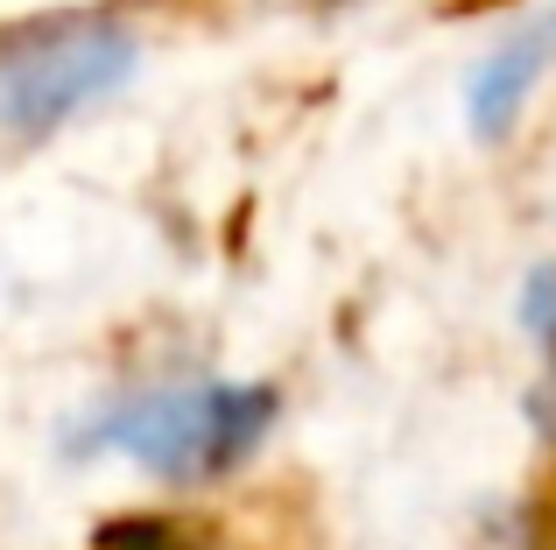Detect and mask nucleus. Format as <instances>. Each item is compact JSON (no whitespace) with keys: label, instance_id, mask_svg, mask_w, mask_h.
<instances>
[{"label":"nucleus","instance_id":"7ed1b4c3","mask_svg":"<svg viewBox=\"0 0 556 550\" xmlns=\"http://www.w3.org/2000/svg\"><path fill=\"white\" fill-rule=\"evenodd\" d=\"M549 57H556V14H549V22H535V28H521L507 50L486 57V71L472 78V127L486 141H501L507 127H515L521 99H529V85L549 71Z\"/></svg>","mask_w":556,"mask_h":550},{"label":"nucleus","instance_id":"20e7f679","mask_svg":"<svg viewBox=\"0 0 556 550\" xmlns=\"http://www.w3.org/2000/svg\"><path fill=\"white\" fill-rule=\"evenodd\" d=\"M529 332L556 346V268H543V275L529 283Z\"/></svg>","mask_w":556,"mask_h":550},{"label":"nucleus","instance_id":"f03ea898","mask_svg":"<svg viewBox=\"0 0 556 550\" xmlns=\"http://www.w3.org/2000/svg\"><path fill=\"white\" fill-rule=\"evenodd\" d=\"M135 36L121 22H50L0 42V135L42 141L127 85Z\"/></svg>","mask_w":556,"mask_h":550},{"label":"nucleus","instance_id":"f257e3e1","mask_svg":"<svg viewBox=\"0 0 556 550\" xmlns=\"http://www.w3.org/2000/svg\"><path fill=\"white\" fill-rule=\"evenodd\" d=\"M275 424V388L254 382H198V388H149L127 396L99 424V445L127 452L163 480H212L232 473Z\"/></svg>","mask_w":556,"mask_h":550}]
</instances>
